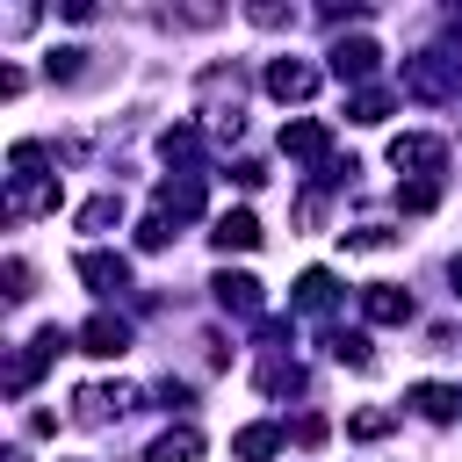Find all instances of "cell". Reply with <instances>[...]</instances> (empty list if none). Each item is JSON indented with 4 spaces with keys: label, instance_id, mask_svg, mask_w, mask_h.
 I'll list each match as a JSON object with an SVG mask.
<instances>
[{
    "label": "cell",
    "instance_id": "4",
    "mask_svg": "<svg viewBox=\"0 0 462 462\" xmlns=\"http://www.w3.org/2000/svg\"><path fill=\"white\" fill-rule=\"evenodd\" d=\"M58 173L43 166H7V224H29V217H51L58 209Z\"/></svg>",
    "mask_w": 462,
    "mask_h": 462
},
{
    "label": "cell",
    "instance_id": "27",
    "mask_svg": "<svg viewBox=\"0 0 462 462\" xmlns=\"http://www.w3.org/2000/svg\"><path fill=\"white\" fill-rule=\"evenodd\" d=\"M108 224H123V195H94V202H79V231H108Z\"/></svg>",
    "mask_w": 462,
    "mask_h": 462
},
{
    "label": "cell",
    "instance_id": "22",
    "mask_svg": "<svg viewBox=\"0 0 462 462\" xmlns=\"http://www.w3.org/2000/svg\"><path fill=\"white\" fill-rule=\"evenodd\" d=\"M94 51H79V43H58L51 58H43V72L58 79V87H79V79H94V65H87Z\"/></svg>",
    "mask_w": 462,
    "mask_h": 462
},
{
    "label": "cell",
    "instance_id": "32",
    "mask_svg": "<svg viewBox=\"0 0 462 462\" xmlns=\"http://www.w3.org/2000/svg\"><path fill=\"white\" fill-rule=\"evenodd\" d=\"M245 22H260V29H289L296 14H289V7H274V0H253V7H245Z\"/></svg>",
    "mask_w": 462,
    "mask_h": 462
},
{
    "label": "cell",
    "instance_id": "16",
    "mask_svg": "<svg viewBox=\"0 0 462 462\" xmlns=\"http://www.w3.org/2000/svg\"><path fill=\"white\" fill-rule=\"evenodd\" d=\"M289 303H296V310H310V318H325V310L339 303L332 267H303V274H296V289H289Z\"/></svg>",
    "mask_w": 462,
    "mask_h": 462
},
{
    "label": "cell",
    "instance_id": "3",
    "mask_svg": "<svg viewBox=\"0 0 462 462\" xmlns=\"http://www.w3.org/2000/svg\"><path fill=\"white\" fill-rule=\"evenodd\" d=\"M404 94H411V101H462V58H455V51H419V58H404Z\"/></svg>",
    "mask_w": 462,
    "mask_h": 462
},
{
    "label": "cell",
    "instance_id": "17",
    "mask_svg": "<svg viewBox=\"0 0 462 462\" xmlns=\"http://www.w3.org/2000/svg\"><path fill=\"white\" fill-rule=\"evenodd\" d=\"M404 404H411L426 426H448V419L462 411V390H448V383H411V390H404Z\"/></svg>",
    "mask_w": 462,
    "mask_h": 462
},
{
    "label": "cell",
    "instance_id": "28",
    "mask_svg": "<svg viewBox=\"0 0 462 462\" xmlns=\"http://www.w3.org/2000/svg\"><path fill=\"white\" fill-rule=\"evenodd\" d=\"M0 282H7V303H29V296H36V274H29V260H22V253H7Z\"/></svg>",
    "mask_w": 462,
    "mask_h": 462
},
{
    "label": "cell",
    "instance_id": "31",
    "mask_svg": "<svg viewBox=\"0 0 462 462\" xmlns=\"http://www.w3.org/2000/svg\"><path fill=\"white\" fill-rule=\"evenodd\" d=\"M296 224H303V231L325 224V188H303V195H296Z\"/></svg>",
    "mask_w": 462,
    "mask_h": 462
},
{
    "label": "cell",
    "instance_id": "30",
    "mask_svg": "<svg viewBox=\"0 0 462 462\" xmlns=\"http://www.w3.org/2000/svg\"><path fill=\"white\" fill-rule=\"evenodd\" d=\"M137 245H144V253H166V245H173V217H159V209H152V217L137 224Z\"/></svg>",
    "mask_w": 462,
    "mask_h": 462
},
{
    "label": "cell",
    "instance_id": "15",
    "mask_svg": "<svg viewBox=\"0 0 462 462\" xmlns=\"http://www.w3.org/2000/svg\"><path fill=\"white\" fill-rule=\"evenodd\" d=\"M209 245H217V253H253V245H260V217H253V209H224V217L209 224Z\"/></svg>",
    "mask_w": 462,
    "mask_h": 462
},
{
    "label": "cell",
    "instance_id": "35",
    "mask_svg": "<svg viewBox=\"0 0 462 462\" xmlns=\"http://www.w3.org/2000/svg\"><path fill=\"white\" fill-rule=\"evenodd\" d=\"M159 404H166V411H188V383L166 375V383H159Z\"/></svg>",
    "mask_w": 462,
    "mask_h": 462
},
{
    "label": "cell",
    "instance_id": "11",
    "mask_svg": "<svg viewBox=\"0 0 462 462\" xmlns=\"http://www.w3.org/2000/svg\"><path fill=\"white\" fill-rule=\"evenodd\" d=\"M152 202H159V217H202V173H166L159 188H152Z\"/></svg>",
    "mask_w": 462,
    "mask_h": 462
},
{
    "label": "cell",
    "instance_id": "13",
    "mask_svg": "<svg viewBox=\"0 0 462 462\" xmlns=\"http://www.w3.org/2000/svg\"><path fill=\"white\" fill-rule=\"evenodd\" d=\"M267 94L274 101H310L318 94V72L303 58H267Z\"/></svg>",
    "mask_w": 462,
    "mask_h": 462
},
{
    "label": "cell",
    "instance_id": "23",
    "mask_svg": "<svg viewBox=\"0 0 462 462\" xmlns=\"http://www.w3.org/2000/svg\"><path fill=\"white\" fill-rule=\"evenodd\" d=\"M390 94L383 87H361V94H346V123H361V130H375V123H390Z\"/></svg>",
    "mask_w": 462,
    "mask_h": 462
},
{
    "label": "cell",
    "instance_id": "9",
    "mask_svg": "<svg viewBox=\"0 0 462 462\" xmlns=\"http://www.w3.org/2000/svg\"><path fill=\"white\" fill-rule=\"evenodd\" d=\"M79 354H94V361H116V354H130V318H116V310H94V318L79 325Z\"/></svg>",
    "mask_w": 462,
    "mask_h": 462
},
{
    "label": "cell",
    "instance_id": "20",
    "mask_svg": "<svg viewBox=\"0 0 462 462\" xmlns=\"http://www.w3.org/2000/svg\"><path fill=\"white\" fill-rule=\"evenodd\" d=\"M325 354H332L339 368H361V375L375 368V346H368V332H346V325H332V332H325Z\"/></svg>",
    "mask_w": 462,
    "mask_h": 462
},
{
    "label": "cell",
    "instance_id": "19",
    "mask_svg": "<svg viewBox=\"0 0 462 462\" xmlns=\"http://www.w3.org/2000/svg\"><path fill=\"white\" fill-rule=\"evenodd\" d=\"M202 137H209V130H202V123H173V130H159V159H166V166H180V173H188V166H195V159H202Z\"/></svg>",
    "mask_w": 462,
    "mask_h": 462
},
{
    "label": "cell",
    "instance_id": "14",
    "mask_svg": "<svg viewBox=\"0 0 462 462\" xmlns=\"http://www.w3.org/2000/svg\"><path fill=\"white\" fill-rule=\"evenodd\" d=\"M375 65H383V51H375L368 36H339V43H332V72L354 79V94H361V79H368Z\"/></svg>",
    "mask_w": 462,
    "mask_h": 462
},
{
    "label": "cell",
    "instance_id": "18",
    "mask_svg": "<svg viewBox=\"0 0 462 462\" xmlns=\"http://www.w3.org/2000/svg\"><path fill=\"white\" fill-rule=\"evenodd\" d=\"M282 440H289V433H282L274 419H253V426L231 433V455H238V462H267V455H282Z\"/></svg>",
    "mask_w": 462,
    "mask_h": 462
},
{
    "label": "cell",
    "instance_id": "10",
    "mask_svg": "<svg viewBox=\"0 0 462 462\" xmlns=\"http://www.w3.org/2000/svg\"><path fill=\"white\" fill-rule=\"evenodd\" d=\"M209 289H217V303H224L231 318H260V325H267V296H260V282H253V274L217 267V282H209Z\"/></svg>",
    "mask_w": 462,
    "mask_h": 462
},
{
    "label": "cell",
    "instance_id": "34",
    "mask_svg": "<svg viewBox=\"0 0 462 462\" xmlns=\"http://www.w3.org/2000/svg\"><path fill=\"white\" fill-rule=\"evenodd\" d=\"M231 180H238V188H260L267 166H260V159H231Z\"/></svg>",
    "mask_w": 462,
    "mask_h": 462
},
{
    "label": "cell",
    "instance_id": "25",
    "mask_svg": "<svg viewBox=\"0 0 462 462\" xmlns=\"http://www.w3.org/2000/svg\"><path fill=\"white\" fill-rule=\"evenodd\" d=\"M339 245H346V253H390L397 231H390V224H354V231H339Z\"/></svg>",
    "mask_w": 462,
    "mask_h": 462
},
{
    "label": "cell",
    "instance_id": "36",
    "mask_svg": "<svg viewBox=\"0 0 462 462\" xmlns=\"http://www.w3.org/2000/svg\"><path fill=\"white\" fill-rule=\"evenodd\" d=\"M448 282H455V296H462V253H455V260H448Z\"/></svg>",
    "mask_w": 462,
    "mask_h": 462
},
{
    "label": "cell",
    "instance_id": "33",
    "mask_svg": "<svg viewBox=\"0 0 462 462\" xmlns=\"http://www.w3.org/2000/svg\"><path fill=\"white\" fill-rule=\"evenodd\" d=\"M0 29H7V36H29V29H36V7H7Z\"/></svg>",
    "mask_w": 462,
    "mask_h": 462
},
{
    "label": "cell",
    "instance_id": "26",
    "mask_svg": "<svg viewBox=\"0 0 462 462\" xmlns=\"http://www.w3.org/2000/svg\"><path fill=\"white\" fill-rule=\"evenodd\" d=\"M390 426H397V411H390V404H368V411L346 419V440H383Z\"/></svg>",
    "mask_w": 462,
    "mask_h": 462
},
{
    "label": "cell",
    "instance_id": "21",
    "mask_svg": "<svg viewBox=\"0 0 462 462\" xmlns=\"http://www.w3.org/2000/svg\"><path fill=\"white\" fill-rule=\"evenodd\" d=\"M195 455H202V433H195L188 419H180V426H166V433L144 448V462H195Z\"/></svg>",
    "mask_w": 462,
    "mask_h": 462
},
{
    "label": "cell",
    "instance_id": "1",
    "mask_svg": "<svg viewBox=\"0 0 462 462\" xmlns=\"http://www.w3.org/2000/svg\"><path fill=\"white\" fill-rule=\"evenodd\" d=\"M195 108H202V130L209 137H238L245 130V72L238 65H202Z\"/></svg>",
    "mask_w": 462,
    "mask_h": 462
},
{
    "label": "cell",
    "instance_id": "29",
    "mask_svg": "<svg viewBox=\"0 0 462 462\" xmlns=\"http://www.w3.org/2000/svg\"><path fill=\"white\" fill-rule=\"evenodd\" d=\"M159 22L166 29H209V22H224V7H166Z\"/></svg>",
    "mask_w": 462,
    "mask_h": 462
},
{
    "label": "cell",
    "instance_id": "37",
    "mask_svg": "<svg viewBox=\"0 0 462 462\" xmlns=\"http://www.w3.org/2000/svg\"><path fill=\"white\" fill-rule=\"evenodd\" d=\"M7 462H29V455H22V448H7Z\"/></svg>",
    "mask_w": 462,
    "mask_h": 462
},
{
    "label": "cell",
    "instance_id": "2",
    "mask_svg": "<svg viewBox=\"0 0 462 462\" xmlns=\"http://www.w3.org/2000/svg\"><path fill=\"white\" fill-rule=\"evenodd\" d=\"M65 346H79V332H65V325H36V332L22 339V354L7 361V397H29V390H36V375H43Z\"/></svg>",
    "mask_w": 462,
    "mask_h": 462
},
{
    "label": "cell",
    "instance_id": "24",
    "mask_svg": "<svg viewBox=\"0 0 462 462\" xmlns=\"http://www.w3.org/2000/svg\"><path fill=\"white\" fill-rule=\"evenodd\" d=\"M397 209H404V217L440 209V180H397Z\"/></svg>",
    "mask_w": 462,
    "mask_h": 462
},
{
    "label": "cell",
    "instance_id": "6",
    "mask_svg": "<svg viewBox=\"0 0 462 462\" xmlns=\"http://www.w3.org/2000/svg\"><path fill=\"white\" fill-rule=\"evenodd\" d=\"M72 274H79L94 296H123V289H130V260L108 253V245H79V253H72Z\"/></svg>",
    "mask_w": 462,
    "mask_h": 462
},
{
    "label": "cell",
    "instance_id": "7",
    "mask_svg": "<svg viewBox=\"0 0 462 462\" xmlns=\"http://www.w3.org/2000/svg\"><path fill=\"white\" fill-rule=\"evenodd\" d=\"M130 404H137L130 383H87V390H72V419H79V426H108V419H123Z\"/></svg>",
    "mask_w": 462,
    "mask_h": 462
},
{
    "label": "cell",
    "instance_id": "5",
    "mask_svg": "<svg viewBox=\"0 0 462 462\" xmlns=\"http://www.w3.org/2000/svg\"><path fill=\"white\" fill-rule=\"evenodd\" d=\"M390 166H397V173H411V180H440V166H448V137L404 130V137H390Z\"/></svg>",
    "mask_w": 462,
    "mask_h": 462
},
{
    "label": "cell",
    "instance_id": "12",
    "mask_svg": "<svg viewBox=\"0 0 462 462\" xmlns=\"http://www.w3.org/2000/svg\"><path fill=\"white\" fill-rule=\"evenodd\" d=\"M361 318H368V325H411V289L368 282V289H361Z\"/></svg>",
    "mask_w": 462,
    "mask_h": 462
},
{
    "label": "cell",
    "instance_id": "8",
    "mask_svg": "<svg viewBox=\"0 0 462 462\" xmlns=\"http://www.w3.org/2000/svg\"><path fill=\"white\" fill-rule=\"evenodd\" d=\"M282 152L325 173V166H332V130H325L318 116H296V123H282Z\"/></svg>",
    "mask_w": 462,
    "mask_h": 462
}]
</instances>
